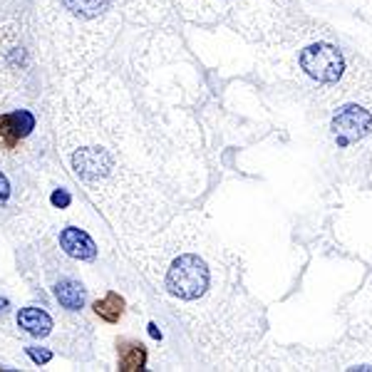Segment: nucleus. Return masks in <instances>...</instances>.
Listing matches in <instances>:
<instances>
[{"instance_id":"15","label":"nucleus","mask_w":372,"mask_h":372,"mask_svg":"<svg viewBox=\"0 0 372 372\" xmlns=\"http://www.w3.org/2000/svg\"><path fill=\"white\" fill-rule=\"evenodd\" d=\"M8 198H10V181L3 172H0V206L6 204Z\"/></svg>"},{"instance_id":"5","label":"nucleus","mask_w":372,"mask_h":372,"mask_svg":"<svg viewBox=\"0 0 372 372\" xmlns=\"http://www.w3.org/2000/svg\"><path fill=\"white\" fill-rule=\"evenodd\" d=\"M318 110L325 112V132L335 149L372 154V68L362 57L347 60L345 74L318 97Z\"/></svg>"},{"instance_id":"8","label":"nucleus","mask_w":372,"mask_h":372,"mask_svg":"<svg viewBox=\"0 0 372 372\" xmlns=\"http://www.w3.org/2000/svg\"><path fill=\"white\" fill-rule=\"evenodd\" d=\"M35 130V114L28 110H15L8 112L0 117V136L8 139V142H18V139H25Z\"/></svg>"},{"instance_id":"10","label":"nucleus","mask_w":372,"mask_h":372,"mask_svg":"<svg viewBox=\"0 0 372 372\" xmlns=\"http://www.w3.org/2000/svg\"><path fill=\"white\" fill-rule=\"evenodd\" d=\"M55 298L62 308L68 310H82L87 300V291L77 280H60L55 285Z\"/></svg>"},{"instance_id":"7","label":"nucleus","mask_w":372,"mask_h":372,"mask_svg":"<svg viewBox=\"0 0 372 372\" xmlns=\"http://www.w3.org/2000/svg\"><path fill=\"white\" fill-rule=\"evenodd\" d=\"M60 248L70 258L74 260H94L97 258V243L92 241V236L87 231L77 229V226H65L57 236Z\"/></svg>"},{"instance_id":"13","label":"nucleus","mask_w":372,"mask_h":372,"mask_svg":"<svg viewBox=\"0 0 372 372\" xmlns=\"http://www.w3.org/2000/svg\"><path fill=\"white\" fill-rule=\"evenodd\" d=\"M25 353L30 355V360L35 365H48L50 360H52V353H50L48 347H25Z\"/></svg>"},{"instance_id":"4","label":"nucleus","mask_w":372,"mask_h":372,"mask_svg":"<svg viewBox=\"0 0 372 372\" xmlns=\"http://www.w3.org/2000/svg\"><path fill=\"white\" fill-rule=\"evenodd\" d=\"M174 10L198 28L226 25L248 43L273 45L300 35L296 0H172Z\"/></svg>"},{"instance_id":"17","label":"nucleus","mask_w":372,"mask_h":372,"mask_svg":"<svg viewBox=\"0 0 372 372\" xmlns=\"http://www.w3.org/2000/svg\"><path fill=\"white\" fill-rule=\"evenodd\" d=\"M370 169H372V164H370Z\"/></svg>"},{"instance_id":"1","label":"nucleus","mask_w":372,"mask_h":372,"mask_svg":"<svg viewBox=\"0 0 372 372\" xmlns=\"http://www.w3.org/2000/svg\"><path fill=\"white\" fill-rule=\"evenodd\" d=\"M132 60L114 55L62 74L55 134L62 161L119 238L164 229L198 189L201 149L149 102Z\"/></svg>"},{"instance_id":"3","label":"nucleus","mask_w":372,"mask_h":372,"mask_svg":"<svg viewBox=\"0 0 372 372\" xmlns=\"http://www.w3.org/2000/svg\"><path fill=\"white\" fill-rule=\"evenodd\" d=\"M37 15L60 77L110 55L124 23L119 0H37Z\"/></svg>"},{"instance_id":"12","label":"nucleus","mask_w":372,"mask_h":372,"mask_svg":"<svg viewBox=\"0 0 372 372\" xmlns=\"http://www.w3.org/2000/svg\"><path fill=\"white\" fill-rule=\"evenodd\" d=\"M122 310H124V300L117 293H107L105 298H99L97 303H94V313H97L99 318H105L107 322H117L119 316H122Z\"/></svg>"},{"instance_id":"14","label":"nucleus","mask_w":372,"mask_h":372,"mask_svg":"<svg viewBox=\"0 0 372 372\" xmlns=\"http://www.w3.org/2000/svg\"><path fill=\"white\" fill-rule=\"evenodd\" d=\"M70 201H72V196H70L68 189H57V192L52 194V204H55L57 209H68Z\"/></svg>"},{"instance_id":"9","label":"nucleus","mask_w":372,"mask_h":372,"mask_svg":"<svg viewBox=\"0 0 372 372\" xmlns=\"http://www.w3.org/2000/svg\"><path fill=\"white\" fill-rule=\"evenodd\" d=\"M18 328L30 338H48L52 333V318L43 308H23L18 313Z\"/></svg>"},{"instance_id":"2","label":"nucleus","mask_w":372,"mask_h":372,"mask_svg":"<svg viewBox=\"0 0 372 372\" xmlns=\"http://www.w3.org/2000/svg\"><path fill=\"white\" fill-rule=\"evenodd\" d=\"M122 254L174 310L214 365H246L266 335V310L246 288L241 256L196 211L156 234L119 238Z\"/></svg>"},{"instance_id":"6","label":"nucleus","mask_w":372,"mask_h":372,"mask_svg":"<svg viewBox=\"0 0 372 372\" xmlns=\"http://www.w3.org/2000/svg\"><path fill=\"white\" fill-rule=\"evenodd\" d=\"M298 68L313 82H318V87H328L345 74L347 60L342 50L333 43H313L298 52Z\"/></svg>"},{"instance_id":"11","label":"nucleus","mask_w":372,"mask_h":372,"mask_svg":"<svg viewBox=\"0 0 372 372\" xmlns=\"http://www.w3.org/2000/svg\"><path fill=\"white\" fill-rule=\"evenodd\" d=\"M147 365V350L139 342H132V345L119 347V370L124 372H134L142 370Z\"/></svg>"},{"instance_id":"16","label":"nucleus","mask_w":372,"mask_h":372,"mask_svg":"<svg viewBox=\"0 0 372 372\" xmlns=\"http://www.w3.org/2000/svg\"><path fill=\"white\" fill-rule=\"evenodd\" d=\"M8 310V298H0V313H6Z\"/></svg>"}]
</instances>
